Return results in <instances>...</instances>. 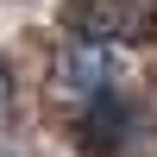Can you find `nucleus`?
<instances>
[{
  "label": "nucleus",
  "instance_id": "nucleus-1",
  "mask_svg": "<svg viewBox=\"0 0 157 157\" xmlns=\"http://www.w3.org/2000/svg\"><path fill=\"white\" fill-rule=\"evenodd\" d=\"M151 25L145 6H126V0H88V6H75V32L88 38V44H138Z\"/></svg>",
  "mask_w": 157,
  "mask_h": 157
},
{
  "label": "nucleus",
  "instance_id": "nucleus-2",
  "mask_svg": "<svg viewBox=\"0 0 157 157\" xmlns=\"http://www.w3.org/2000/svg\"><path fill=\"white\" fill-rule=\"evenodd\" d=\"M57 75H63V88H69V94L82 101V107H94L101 94H113V63L101 57L94 44H82V50H69Z\"/></svg>",
  "mask_w": 157,
  "mask_h": 157
},
{
  "label": "nucleus",
  "instance_id": "nucleus-3",
  "mask_svg": "<svg viewBox=\"0 0 157 157\" xmlns=\"http://www.w3.org/2000/svg\"><path fill=\"white\" fill-rule=\"evenodd\" d=\"M0 113H6V82H0Z\"/></svg>",
  "mask_w": 157,
  "mask_h": 157
}]
</instances>
